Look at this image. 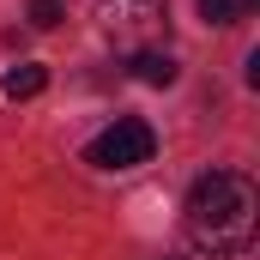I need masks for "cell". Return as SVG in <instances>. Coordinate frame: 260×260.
<instances>
[{
    "mask_svg": "<svg viewBox=\"0 0 260 260\" xmlns=\"http://www.w3.org/2000/svg\"><path fill=\"white\" fill-rule=\"evenodd\" d=\"M254 224H260V194L248 176L236 170H212L200 176L194 194H188V236L212 254H242L254 242Z\"/></svg>",
    "mask_w": 260,
    "mask_h": 260,
    "instance_id": "cell-1",
    "label": "cell"
},
{
    "mask_svg": "<svg viewBox=\"0 0 260 260\" xmlns=\"http://www.w3.org/2000/svg\"><path fill=\"white\" fill-rule=\"evenodd\" d=\"M97 18H103V30L139 55V49H157L164 43V24H170V6L164 0H97Z\"/></svg>",
    "mask_w": 260,
    "mask_h": 260,
    "instance_id": "cell-2",
    "label": "cell"
},
{
    "mask_svg": "<svg viewBox=\"0 0 260 260\" xmlns=\"http://www.w3.org/2000/svg\"><path fill=\"white\" fill-rule=\"evenodd\" d=\"M151 151H157V133L145 127L139 115H121V121H109V127L85 145V164L115 176V170H139V164H151Z\"/></svg>",
    "mask_w": 260,
    "mask_h": 260,
    "instance_id": "cell-3",
    "label": "cell"
},
{
    "mask_svg": "<svg viewBox=\"0 0 260 260\" xmlns=\"http://www.w3.org/2000/svg\"><path fill=\"white\" fill-rule=\"evenodd\" d=\"M127 67H133V79H139V85H176V73H182L170 49H139Z\"/></svg>",
    "mask_w": 260,
    "mask_h": 260,
    "instance_id": "cell-4",
    "label": "cell"
},
{
    "mask_svg": "<svg viewBox=\"0 0 260 260\" xmlns=\"http://www.w3.org/2000/svg\"><path fill=\"white\" fill-rule=\"evenodd\" d=\"M43 85H49V73H43L37 61H18V67H6V79H0V91H6L12 103H18V97H37Z\"/></svg>",
    "mask_w": 260,
    "mask_h": 260,
    "instance_id": "cell-5",
    "label": "cell"
},
{
    "mask_svg": "<svg viewBox=\"0 0 260 260\" xmlns=\"http://www.w3.org/2000/svg\"><path fill=\"white\" fill-rule=\"evenodd\" d=\"M61 0H30V24H37V30H55V24H61Z\"/></svg>",
    "mask_w": 260,
    "mask_h": 260,
    "instance_id": "cell-6",
    "label": "cell"
},
{
    "mask_svg": "<svg viewBox=\"0 0 260 260\" xmlns=\"http://www.w3.org/2000/svg\"><path fill=\"white\" fill-rule=\"evenodd\" d=\"M200 18L206 24H236V0H200Z\"/></svg>",
    "mask_w": 260,
    "mask_h": 260,
    "instance_id": "cell-7",
    "label": "cell"
}]
</instances>
